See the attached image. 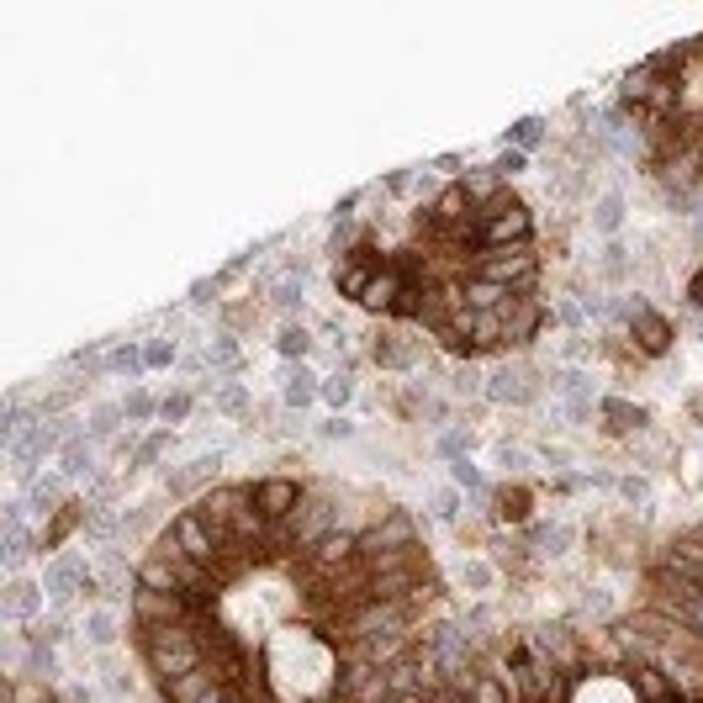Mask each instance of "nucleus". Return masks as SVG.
Returning <instances> with one entry per match:
<instances>
[{"label":"nucleus","instance_id":"nucleus-1","mask_svg":"<svg viewBox=\"0 0 703 703\" xmlns=\"http://www.w3.org/2000/svg\"><path fill=\"white\" fill-rule=\"evenodd\" d=\"M476 281H492V286H529L540 281V254H534V244H513V249H487L476 254Z\"/></svg>","mask_w":703,"mask_h":703},{"label":"nucleus","instance_id":"nucleus-2","mask_svg":"<svg viewBox=\"0 0 703 703\" xmlns=\"http://www.w3.org/2000/svg\"><path fill=\"white\" fill-rule=\"evenodd\" d=\"M487 402H497V407H529V402H540V370L524 365V360L492 370V376H487Z\"/></svg>","mask_w":703,"mask_h":703},{"label":"nucleus","instance_id":"nucleus-3","mask_svg":"<svg viewBox=\"0 0 703 703\" xmlns=\"http://www.w3.org/2000/svg\"><path fill=\"white\" fill-rule=\"evenodd\" d=\"M286 529H291V540H296V550H312L323 540V534H333L339 529V508L328 503V497H302V508H296L291 518H286Z\"/></svg>","mask_w":703,"mask_h":703},{"label":"nucleus","instance_id":"nucleus-4","mask_svg":"<svg viewBox=\"0 0 703 703\" xmlns=\"http://www.w3.org/2000/svg\"><path fill=\"white\" fill-rule=\"evenodd\" d=\"M170 534L180 540V550L191 555L196 566H212L217 571V529L201 518V508H185V513H175L170 518Z\"/></svg>","mask_w":703,"mask_h":703},{"label":"nucleus","instance_id":"nucleus-5","mask_svg":"<svg viewBox=\"0 0 703 703\" xmlns=\"http://www.w3.org/2000/svg\"><path fill=\"white\" fill-rule=\"evenodd\" d=\"M471 244H476L481 254H487V249H513V244H529V212L513 201L508 212H497V217H487V222H476V228H471Z\"/></svg>","mask_w":703,"mask_h":703},{"label":"nucleus","instance_id":"nucleus-6","mask_svg":"<svg viewBox=\"0 0 703 703\" xmlns=\"http://www.w3.org/2000/svg\"><path fill=\"white\" fill-rule=\"evenodd\" d=\"M90 577H96V571H90L80 555H59V561L43 566V577H37V582L48 587V603L53 608H69V598H74V592H85Z\"/></svg>","mask_w":703,"mask_h":703},{"label":"nucleus","instance_id":"nucleus-7","mask_svg":"<svg viewBox=\"0 0 703 703\" xmlns=\"http://www.w3.org/2000/svg\"><path fill=\"white\" fill-rule=\"evenodd\" d=\"M302 487L296 481H286V476H265V481H254V508L270 518V524H286V518L302 508Z\"/></svg>","mask_w":703,"mask_h":703},{"label":"nucleus","instance_id":"nucleus-8","mask_svg":"<svg viewBox=\"0 0 703 703\" xmlns=\"http://www.w3.org/2000/svg\"><path fill=\"white\" fill-rule=\"evenodd\" d=\"M43 598H48V587L32 582V577H11V582H6V614L22 619V624H37V619H43Z\"/></svg>","mask_w":703,"mask_h":703},{"label":"nucleus","instance_id":"nucleus-9","mask_svg":"<svg viewBox=\"0 0 703 703\" xmlns=\"http://www.w3.org/2000/svg\"><path fill=\"white\" fill-rule=\"evenodd\" d=\"M222 688V672L207 661V666H196L191 677H175V682H164V703H201V698H212Z\"/></svg>","mask_w":703,"mask_h":703},{"label":"nucleus","instance_id":"nucleus-10","mask_svg":"<svg viewBox=\"0 0 703 703\" xmlns=\"http://www.w3.org/2000/svg\"><path fill=\"white\" fill-rule=\"evenodd\" d=\"M355 555H360V534L355 529H333V534H323V540L312 545V561H318L323 571L355 566Z\"/></svg>","mask_w":703,"mask_h":703},{"label":"nucleus","instance_id":"nucleus-11","mask_svg":"<svg viewBox=\"0 0 703 703\" xmlns=\"http://www.w3.org/2000/svg\"><path fill=\"white\" fill-rule=\"evenodd\" d=\"M323 397V381L307 370V360H296V365H286V381H281V402L291 407V413H302V407H312Z\"/></svg>","mask_w":703,"mask_h":703},{"label":"nucleus","instance_id":"nucleus-12","mask_svg":"<svg viewBox=\"0 0 703 703\" xmlns=\"http://www.w3.org/2000/svg\"><path fill=\"white\" fill-rule=\"evenodd\" d=\"M629 328L640 333V344H645V355H661L666 344H672V323L661 318V312H651L645 302H635L629 307Z\"/></svg>","mask_w":703,"mask_h":703},{"label":"nucleus","instance_id":"nucleus-13","mask_svg":"<svg viewBox=\"0 0 703 703\" xmlns=\"http://www.w3.org/2000/svg\"><path fill=\"white\" fill-rule=\"evenodd\" d=\"M59 476H64V481L96 476V439H69L64 455H59Z\"/></svg>","mask_w":703,"mask_h":703},{"label":"nucleus","instance_id":"nucleus-14","mask_svg":"<svg viewBox=\"0 0 703 703\" xmlns=\"http://www.w3.org/2000/svg\"><path fill=\"white\" fill-rule=\"evenodd\" d=\"M629 688H635V698H640V703H677L672 677L656 672V666H635V672H629Z\"/></svg>","mask_w":703,"mask_h":703},{"label":"nucleus","instance_id":"nucleus-15","mask_svg":"<svg viewBox=\"0 0 703 703\" xmlns=\"http://www.w3.org/2000/svg\"><path fill=\"white\" fill-rule=\"evenodd\" d=\"M217 466H222V455H217V450H212V455H196L185 471H170V476H164V492H175V497H180V492H191L196 481H212Z\"/></svg>","mask_w":703,"mask_h":703},{"label":"nucleus","instance_id":"nucleus-16","mask_svg":"<svg viewBox=\"0 0 703 703\" xmlns=\"http://www.w3.org/2000/svg\"><path fill=\"white\" fill-rule=\"evenodd\" d=\"M64 487H69V481H64L59 471H53V476H37L32 487H27V508L43 513V518H53V513H59V503H64Z\"/></svg>","mask_w":703,"mask_h":703},{"label":"nucleus","instance_id":"nucleus-17","mask_svg":"<svg viewBox=\"0 0 703 703\" xmlns=\"http://www.w3.org/2000/svg\"><path fill=\"white\" fill-rule=\"evenodd\" d=\"M503 175H497V170H466V175H460V191H466L471 196V207H487V201H497V196H503Z\"/></svg>","mask_w":703,"mask_h":703},{"label":"nucleus","instance_id":"nucleus-18","mask_svg":"<svg viewBox=\"0 0 703 703\" xmlns=\"http://www.w3.org/2000/svg\"><path fill=\"white\" fill-rule=\"evenodd\" d=\"M672 614H677V624H693L698 635H703V587H698V582H677Z\"/></svg>","mask_w":703,"mask_h":703},{"label":"nucleus","instance_id":"nucleus-19","mask_svg":"<svg viewBox=\"0 0 703 703\" xmlns=\"http://www.w3.org/2000/svg\"><path fill=\"white\" fill-rule=\"evenodd\" d=\"M37 555V540L22 529V524H6V571L11 577H22V566Z\"/></svg>","mask_w":703,"mask_h":703},{"label":"nucleus","instance_id":"nucleus-20","mask_svg":"<svg viewBox=\"0 0 703 703\" xmlns=\"http://www.w3.org/2000/svg\"><path fill=\"white\" fill-rule=\"evenodd\" d=\"M592 228H598L603 238H614L624 228V196L619 191H608V196L592 201Z\"/></svg>","mask_w":703,"mask_h":703},{"label":"nucleus","instance_id":"nucleus-21","mask_svg":"<svg viewBox=\"0 0 703 703\" xmlns=\"http://www.w3.org/2000/svg\"><path fill=\"white\" fill-rule=\"evenodd\" d=\"M550 386L566 397V407H571V402H592V381H587V370H577V365L555 370V376H550Z\"/></svg>","mask_w":703,"mask_h":703},{"label":"nucleus","instance_id":"nucleus-22","mask_svg":"<svg viewBox=\"0 0 703 703\" xmlns=\"http://www.w3.org/2000/svg\"><path fill=\"white\" fill-rule=\"evenodd\" d=\"M122 402H96V407H90V423H85V434L90 439H111V434H117L122 429Z\"/></svg>","mask_w":703,"mask_h":703},{"label":"nucleus","instance_id":"nucleus-23","mask_svg":"<svg viewBox=\"0 0 703 703\" xmlns=\"http://www.w3.org/2000/svg\"><path fill=\"white\" fill-rule=\"evenodd\" d=\"M85 640L96 645V651L117 645V614H111V608H90V614H85Z\"/></svg>","mask_w":703,"mask_h":703},{"label":"nucleus","instance_id":"nucleus-24","mask_svg":"<svg viewBox=\"0 0 703 703\" xmlns=\"http://www.w3.org/2000/svg\"><path fill=\"white\" fill-rule=\"evenodd\" d=\"M69 640V624H64V614H48V619H37V624H27V645H59Z\"/></svg>","mask_w":703,"mask_h":703},{"label":"nucleus","instance_id":"nucleus-25","mask_svg":"<svg viewBox=\"0 0 703 703\" xmlns=\"http://www.w3.org/2000/svg\"><path fill=\"white\" fill-rule=\"evenodd\" d=\"M323 402L333 407V413H344V407L355 402V376H349V370H333V376H323Z\"/></svg>","mask_w":703,"mask_h":703},{"label":"nucleus","instance_id":"nucleus-26","mask_svg":"<svg viewBox=\"0 0 703 703\" xmlns=\"http://www.w3.org/2000/svg\"><path fill=\"white\" fill-rule=\"evenodd\" d=\"M32 682H53L59 677V656H53V645H27V672Z\"/></svg>","mask_w":703,"mask_h":703},{"label":"nucleus","instance_id":"nucleus-27","mask_svg":"<svg viewBox=\"0 0 703 703\" xmlns=\"http://www.w3.org/2000/svg\"><path fill=\"white\" fill-rule=\"evenodd\" d=\"M598 413L614 423V429H640V423H645L640 407H629V402H619V397H603V402H598Z\"/></svg>","mask_w":703,"mask_h":703},{"label":"nucleus","instance_id":"nucleus-28","mask_svg":"<svg viewBox=\"0 0 703 703\" xmlns=\"http://www.w3.org/2000/svg\"><path fill=\"white\" fill-rule=\"evenodd\" d=\"M275 349H281V355L296 365V360H307L312 339H307V328H302V323H286V328H281V339H275Z\"/></svg>","mask_w":703,"mask_h":703},{"label":"nucleus","instance_id":"nucleus-29","mask_svg":"<svg viewBox=\"0 0 703 703\" xmlns=\"http://www.w3.org/2000/svg\"><path fill=\"white\" fill-rule=\"evenodd\" d=\"M106 370H122V376H143L148 360H143V349L122 344V349H111V355H106Z\"/></svg>","mask_w":703,"mask_h":703},{"label":"nucleus","instance_id":"nucleus-30","mask_svg":"<svg viewBox=\"0 0 703 703\" xmlns=\"http://www.w3.org/2000/svg\"><path fill=\"white\" fill-rule=\"evenodd\" d=\"M122 413H127V423H148V418H154V413H159V402H154V397H148V392H143V386H133V392H127V397H122Z\"/></svg>","mask_w":703,"mask_h":703},{"label":"nucleus","instance_id":"nucleus-31","mask_svg":"<svg viewBox=\"0 0 703 703\" xmlns=\"http://www.w3.org/2000/svg\"><path fill=\"white\" fill-rule=\"evenodd\" d=\"M212 407H217V413H249V397H244V386H238V381H222L212 392Z\"/></svg>","mask_w":703,"mask_h":703},{"label":"nucleus","instance_id":"nucleus-32","mask_svg":"<svg viewBox=\"0 0 703 703\" xmlns=\"http://www.w3.org/2000/svg\"><path fill=\"white\" fill-rule=\"evenodd\" d=\"M450 386H455V397H487V376H481L476 365H460Z\"/></svg>","mask_w":703,"mask_h":703},{"label":"nucleus","instance_id":"nucleus-33","mask_svg":"<svg viewBox=\"0 0 703 703\" xmlns=\"http://www.w3.org/2000/svg\"><path fill=\"white\" fill-rule=\"evenodd\" d=\"M270 302L275 307H302V275H286V281H275V291H270Z\"/></svg>","mask_w":703,"mask_h":703},{"label":"nucleus","instance_id":"nucleus-34","mask_svg":"<svg viewBox=\"0 0 703 703\" xmlns=\"http://www.w3.org/2000/svg\"><path fill=\"white\" fill-rule=\"evenodd\" d=\"M175 339H154V344H143V360H148V370H164V365H175Z\"/></svg>","mask_w":703,"mask_h":703},{"label":"nucleus","instance_id":"nucleus-35","mask_svg":"<svg viewBox=\"0 0 703 703\" xmlns=\"http://www.w3.org/2000/svg\"><path fill=\"white\" fill-rule=\"evenodd\" d=\"M207 365H222V370H233L238 365V344L228 339V333H217L212 349H207Z\"/></svg>","mask_w":703,"mask_h":703},{"label":"nucleus","instance_id":"nucleus-36","mask_svg":"<svg viewBox=\"0 0 703 703\" xmlns=\"http://www.w3.org/2000/svg\"><path fill=\"white\" fill-rule=\"evenodd\" d=\"M540 138H545V122H540V117H524V122L513 127V148H524V154H529Z\"/></svg>","mask_w":703,"mask_h":703},{"label":"nucleus","instance_id":"nucleus-37","mask_svg":"<svg viewBox=\"0 0 703 703\" xmlns=\"http://www.w3.org/2000/svg\"><path fill=\"white\" fill-rule=\"evenodd\" d=\"M524 164H529V154H524V148H503V154H497V164H492V170L503 175V180H513V175H524Z\"/></svg>","mask_w":703,"mask_h":703},{"label":"nucleus","instance_id":"nucleus-38","mask_svg":"<svg viewBox=\"0 0 703 703\" xmlns=\"http://www.w3.org/2000/svg\"><path fill=\"white\" fill-rule=\"evenodd\" d=\"M164 450H170V434H164V429H159V434H148V439L138 444V455H133V466H148V460H159Z\"/></svg>","mask_w":703,"mask_h":703},{"label":"nucleus","instance_id":"nucleus-39","mask_svg":"<svg viewBox=\"0 0 703 703\" xmlns=\"http://www.w3.org/2000/svg\"><path fill=\"white\" fill-rule=\"evenodd\" d=\"M185 413H191V392H170V397L159 402V418L164 423H180Z\"/></svg>","mask_w":703,"mask_h":703},{"label":"nucleus","instance_id":"nucleus-40","mask_svg":"<svg viewBox=\"0 0 703 703\" xmlns=\"http://www.w3.org/2000/svg\"><path fill=\"white\" fill-rule=\"evenodd\" d=\"M434 513L444 518V524H455V518H460V492L455 487H439L434 492Z\"/></svg>","mask_w":703,"mask_h":703},{"label":"nucleus","instance_id":"nucleus-41","mask_svg":"<svg viewBox=\"0 0 703 703\" xmlns=\"http://www.w3.org/2000/svg\"><path fill=\"white\" fill-rule=\"evenodd\" d=\"M614 487H619V497H624V503H651V487H645L640 476H619Z\"/></svg>","mask_w":703,"mask_h":703},{"label":"nucleus","instance_id":"nucleus-42","mask_svg":"<svg viewBox=\"0 0 703 703\" xmlns=\"http://www.w3.org/2000/svg\"><path fill=\"white\" fill-rule=\"evenodd\" d=\"M450 476H455V487H466V492H481V471L471 466V460H450Z\"/></svg>","mask_w":703,"mask_h":703},{"label":"nucleus","instance_id":"nucleus-43","mask_svg":"<svg viewBox=\"0 0 703 703\" xmlns=\"http://www.w3.org/2000/svg\"><path fill=\"white\" fill-rule=\"evenodd\" d=\"M460 577H466L471 592H487V587H492V566H487V561H466V571H460Z\"/></svg>","mask_w":703,"mask_h":703},{"label":"nucleus","instance_id":"nucleus-44","mask_svg":"<svg viewBox=\"0 0 703 703\" xmlns=\"http://www.w3.org/2000/svg\"><path fill=\"white\" fill-rule=\"evenodd\" d=\"M624 254H629L624 244H608V249H603V275H608V281H619V275H624V265H629Z\"/></svg>","mask_w":703,"mask_h":703},{"label":"nucleus","instance_id":"nucleus-45","mask_svg":"<svg viewBox=\"0 0 703 703\" xmlns=\"http://www.w3.org/2000/svg\"><path fill=\"white\" fill-rule=\"evenodd\" d=\"M540 545H545L550 555H561V550L571 545V529H566V524H550V529H540Z\"/></svg>","mask_w":703,"mask_h":703},{"label":"nucleus","instance_id":"nucleus-46","mask_svg":"<svg viewBox=\"0 0 703 703\" xmlns=\"http://www.w3.org/2000/svg\"><path fill=\"white\" fill-rule=\"evenodd\" d=\"M497 466H503V471H524L529 455L518 450V444H497Z\"/></svg>","mask_w":703,"mask_h":703},{"label":"nucleus","instance_id":"nucleus-47","mask_svg":"<svg viewBox=\"0 0 703 703\" xmlns=\"http://www.w3.org/2000/svg\"><path fill=\"white\" fill-rule=\"evenodd\" d=\"M323 439H355V423H349L344 413H333V418L323 423Z\"/></svg>","mask_w":703,"mask_h":703},{"label":"nucleus","instance_id":"nucleus-48","mask_svg":"<svg viewBox=\"0 0 703 703\" xmlns=\"http://www.w3.org/2000/svg\"><path fill=\"white\" fill-rule=\"evenodd\" d=\"M413 170H397V175H386V191H392V196H402V191H413Z\"/></svg>","mask_w":703,"mask_h":703},{"label":"nucleus","instance_id":"nucleus-49","mask_svg":"<svg viewBox=\"0 0 703 703\" xmlns=\"http://www.w3.org/2000/svg\"><path fill=\"white\" fill-rule=\"evenodd\" d=\"M561 355H566V360H582V355H587V339H577V333H571V339L561 344Z\"/></svg>","mask_w":703,"mask_h":703},{"label":"nucleus","instance_id":"nucleus-50","mask_svg":"<svg viewBox=\"0 0 703 703\" xmlns=\"http://www.w3.org/2000/svg\"><path fill=\"white\" fill-rule=\"evenodd\" d=\"M69 703H96V693H90V688H74V693H69Z\"/></svg>","mask_w":703,"mask_h":703},{"label":"nucleus","instance_id":"nucleus-51","mask_svg":"<svg viewBox=\"0 0 703 703\" xmlns=\"http://www.w3.org/2000/svg\"><path fill=\"white\" fill-rule=\"evenodd\" d=\"M688 291H693V302H698V307H703V270H698V275H693V286H688Z\"/></svg>","mask_w":703,"mask_h":703},{"label":"nucleus","instance_id":"nucleus-52","mask_svg":"<svg viewBox=\"0 0 703 703\" xmlns=\"http://www.w3.org/2000/svg\"><path fill=\"white\" fill-rule=\"evenodd\" d=\"M201 703H228V688H217L212 698H201Z\"/></svg>","mask_w":703,"mask_h":703},{"label":"nucleus","instance_id":"nucleus-53","mask_svg":"<svg viewBox=\"0 0 703 703\" xmlns=\"http://www.w3.org/2000/svg\"><path fill=\"white\" fill-rule=\"evenodd\" d=\"M693 244H698V249H703V222H698V228H693Z\"/></svg>","mask_w":703,"mask_h":703},{"label":"nucleus","instance_id":"nucleus-54","mask_svg":"<svg viewBox=\"0 0 703 703\" xmlns=\"http://www.w3.org/2000/svg\"><path fill=\"white\" fill-rule=\"evenodd\" d=\"M32 703H59V698H53V693H37V698H32Z\"/></svg>","mask_w":703,"mask_h":703},{"label":"nucleus","instance_id":"nucleus-55","mask_svg":"<svg viewBox=\"0 0 703 703\" xmlns=\"http://www.w3.org/2000/svg\"><path fill=\"white\" fill-rule=\"evenodd\" d=\"M228 703H244V698H238V693H233V688H228Z\"/></svg>","mask_w":703,"mask_h":703}]
</instances>
